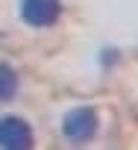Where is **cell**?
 <instances>
[{"label":"cell","instance_id":"1","mask_svg":"<svg viewBox=\"0 0 138 150\" xmlns=\"http://www.w3.org/2000/svg\"><path fill=\"white\" fill-rule=\"evenodd\" d=\"M62 132L71 141H88V138H94V132H97V109H91V106L71 109L65 115V121H62Z\"/></svg>","mask_w":138,"mask_h":150},{"label":"cell","instance_id":"4","mask_svg":"<svg viewBox=\"0 0 138 150\" xmlns=\"http://www.w3.org/2000/svg\"><path fill=\"white\" fill-rule=\"evenodd\" d=\"M0 80H3V88H0V97L3 100H12L15 97V88H18V77L9 65H0Z\"/></svg>","mask_w":138,"mask_h":150},{"label":"cell","instance_id":"2","mask_svg":"<svg viewBox=\"0 0 138 150\" xmlns=\"http://www.w3.org/2000/svg\"><path fill=\"white\" fill-rule=\"evenodd\" d=\"M62 15V0H24L21 3V18L30 27H50Z\"/></svg>","mask_w":138,"mask_h":150},{"label":"cell","instance_id":"3","mask_svg":"<svg viewBox=\"0 0 138 150\" xmlns=\"http://www.w3.org/2000/svg\"><path fill=\"white\" fill-rule=\"evenodd\" d=\"M0 144L6 150H30L32 147V129L21 118H3L0 124Z\"/></svg>","mask_w":138,"mask_h":150}]
</instances>
